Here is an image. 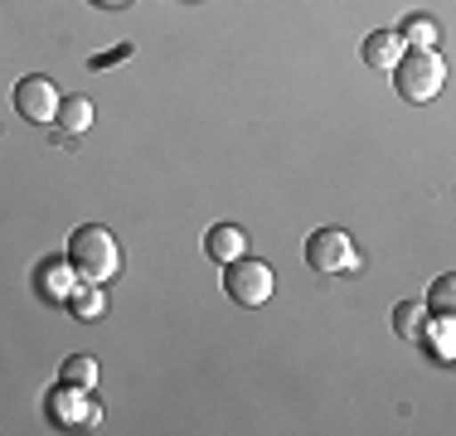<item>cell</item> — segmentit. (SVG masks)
Instances as JSON below:
<instances>
[{
	"label": "cell",
	"mask_w": 456,
	"mask_h": 436,
	"mask_svg": "<svg viewBox=\"0 0 456 436\" xmlns=\"http://www.w3.org/2000/svg\"><path fill=\"white\" fill-rule=\"evenodd\" d=\"M403 35H398V29H374V35L364 39V63L374 73H394V63L403 59Z\"/></svg>",
	"instance_id": "cell-8"
},
{
	"label": "cell",
	"mask_w": 456,
	"mask_h": 436,
	"mask_svg": "<svg viewBox=\"0 0 456 436\" xmlns=\"http://www.w3.org/2000/svg\"><path fill=\"white\" fill-rule=\"evenodd\" d=\"M97 378H102V374H97V359H88V354H69V359H63V384L93 392Z\"/></svg>",
	"instance_id": "cell-15"
},
{
	"label": "cell",
	"mask_w": 456,
	"mask_h": 436,
	"mask_svg": "<svg viewBox=\"0 0 456 436\" xmlns=\"http://www.w3.org/2000/svg\"><path fill=\"white\" fill-rule=\"evenodd\" d=\"M428 305L422 301H403V305H394V335L398 340H408V344H418L422 340V325H428Z\"/></svg>",
	"instance_id": "cell-12"
},
{
	"label": "cell",
	"mask_w": 456,
	"mask_h": 436,
	"mask_svg": "<svg viewBox=\"0 0 456 436\" xmlns=\"http://www.w3.org/2000/svg\"><path fill=\"white\" fill-rule=\"evenodd\" d=\"M394 87L403 102H432L447 87V63L437 49H403V59L394 63Z\"/></svg>",
	"instance_id": "cell-2"
},
{
	"label": "cell",
	"mask_w": 456,
	"mask_h": 436,
	"mask_svg": "<svg viewBox=\"0 0 456 436\" xmlns=\"http://www.w3.org/2000/svg\"><path fill=\"white\" fill-rule=\"evenodd\" d=\"M93 5H102V10H117V5H132V0H93Z\"/></svg>",
	"instance_id": "cell-17"
},
{
	"label": "cell",
	"mask_w": 456,
	"mask_h": 436,
	"mask_svg": "<svg viewBox=\"0 0 456 436\" xmlns=\"http://www.w3.org/2000/svg\"><path fill=\"white\" fill-rule=\"evenodd\" d=\"M418 344H428L442 364H452V354H456V320H452V315H428Z\"/></svg>",
	"instance_id": "cell-10"
},
{
	"label": "cell",
	"mask_w": 456,
	"mask_h": 436,
	"mask_svg": "<svg viewBox=\"0 0 456 436\" xmlns=\"http://www.w3.org/2000/svg\"><path fill=\"white\" fill-rule=\"evenodd\" d=\"M45 417H49V427H59V432H78V427H97V422H102V408L93 402V392L59 384V388L45 392Z\"/></svg>",
	"instance_id": "cell-4"
},
{
	"label": "cell",
	"mask_w": 456,
	"mask_h": 436,
	"mask_svg": "<svg viewBox=\"0 0 456 436\" xmlns=\"http://www.w3.org/2000/svg\"><path fill=\"white\" fill-rule=\"evenodd\" d=\"M398 35H403V44H408V49H437L442 29H437V20H432V15H408Z\"/></svg>",
	"instance_id": "cell-14"
},
{
	"label": "cell",
	"mask_w": 456,
	"mask_h": 436,
	"mask_svg": "<svg viewBox=\"0 0 456 436\" xmlns=\"http://www.w3.org/2000/svg\"><path fill=\"white\" fill-rule=\"evenodd\" d=\"M63 305H69L73 320H102V315H107V296H102V287H97V281H78V287H73V296L63 301Z\"/></svg>",
	"instance_id": "cell-11"
},
{
	"label": "cell",
	"mask_w": 456,
	"mask_h": 436,
	"mask_svg": "<svg viewBox=\"0 0 456 436\" xmlns=\"http://www.w3.org/2000/svg\"><path fill=\"white\" fill-rule=\"evenodd\" d=\"M59 102H63L59 87H53V78H45V73H29V78L15 83V112L35 126H49L53 117H59Z\"/></svg>",
	"instance_id": "cell-6"
},
{
	"label": "cell",
	"mask_w": 456,
	"mask_h": 436,
	"mask_svg": "<svg viewBox=\"0 0 456 436\" xmlns=\"http://www.w3.org/2000/svg\"><path fill=\"white\" fill-rule=\"evenodd\" d=\"M224 291H228V301H233V305L257 311V305L273 301L277 277H273V267H267V262H257V257L243 253L238 262H228V267H224Z\"/></svg>",
	"instance_id": "cell-3"
},
{
	"label": "cell",
	"mask_w": 456,
	"mask_h": 436,
	"mask_svg": "<svg viewBox=\"0 0 456 436\" xmlns=\"http://www.w3.org/2000/svg\"><path fill=\"white\" fill-rule=\"evenodd\" d=\"M306 262L325 277H350V271H360V247L350 243L345 228H321L306 238Z\"/></svg>",
	"instance_id": "cell-5"
},
{
	"label": "cell",
	"mask_w": 456,
	"mask_h": 436,
	"mask_svg": "<svg viewBox=\"0 0 456 436\" xmlns=\"http://www.w3.org/2000/svg\"><path fill=\"white\" fill-rule=\"evenodd\" d=\"M204 253L219 262V267H228V262H238L248 253V233L238 223H214L209 238H204Z\"/></svg>",
	"instance_id": "cell-9"
},
{
	"label": "cell",
	"mask_w": 456,
	"mask_h": 436,
	"mask_svg": "<svg viewBox=\"0 0 456 436\" xmlns=\"http://www.w3.org/2000/svg\"><path fill=\"white\" fill-rule=\"evenodd\" d=\"M53 122L63 126V136H83V131L93 126V102H88V97H63Z\"/></svg>",
	"instance_id": "cell-13"
},
{
	"label": "cell",
	"mask_w": 456,
	"mask_h": 436,
	"mask_svg": "<svg viewBox=\"0 0 456 436\" xmlns=\"http://www.w3.org/2000/svg\"><path fill=\"white\" fill-rule=\"evenodd\" d=\"M69 262H73V271H78V281H97V287H107V281L122 271L117 238L107 233L102 223L73 228V238H69Z\"/></svg>",
	"instance_id": "cell-1"
},
{
	"label": "cell",
	"mask_w": 456,
	"mask_h": 436,
	"mask_svg": "<svg viewBox=\"0 0 456 436\" xmlns=\"http://www.w3.org/2000/svg\"><path fill=\"white\" fill-rule=\"evenodd\" d=\"M422 305H428L432 315H452V305H456V281H452V277H437V281L428 287V301H422Z\"/></svg>",
	"instance_id": "cell-16"
},
{
	"label": "cell",
	"mask_w": 456,
	"mask_h": 436,
	"mask_svg": "<svg viewBox=\"0 0 456 436\" xmlns=\"http://www.w3.org/2000/svg\"><path fill=\"white\" fill-rule=\"evenodd\" d=\"M73 287H78V271H73L69 257H45L35 267V291L45 296L49 305H63L73 296Z\"/></svg>",
	"instance_id": "cell-7"
}]
</instances>
